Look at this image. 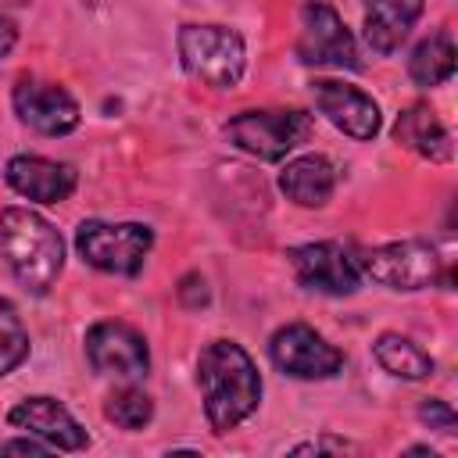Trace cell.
Masks as SVG:
<instances>
[{
    "mask_svg": "<svg viewBox=\"0 0 458 458\" xmlns=\"http://www.w3.org/2000/svg\"><path fill=\"white\" fill-rule=\"evenodd\" d=\"M197 386L211 433H229L258 411L261 372L236 340H211L197 358Z\"/></svg>",
    "mask_w": 458,
    "mask_h": 458,
    "instance_id": "1",
    "label": "cell"
},
{
    "mask_svg": "<svg viewBox=\"0 0 458 458\" xmlns=\"http://www.w3.org/2000/svg\"><path fill=\"white\" fill-rule=\"evenodd\" d=\"M0 254L11 276L36 297L50 293L64 268V240L50 218L32 208L0 211Z\"/></svg>",
    "mask_w": 458,
    "mask_h": 458,
    "instance_id": "2",
    "label": "cell"
},
{
    "mask_svg": "<svg viewBox=\"0 0 458 458\" xmlns=\"http://www.w3.org/2000/svg\"><path fill=\"white\" fill-rule=\"evenodd\" d=\"M175 50L182 68L211 89H233L247 72V43L229 25H182Z\"/></svg>",
    "mask_w": 458,
    "mask_h": 458,
    "instance_id": "3",
    "label": "cell"
},
{
    "mask_svg": "<svg viewBox=\"0 0 458 458\" xmlns=\"http://www.w3.org/2000/svg\"><path fill=\"white\" fill-rule=\"evenodd\" d=\"M154 247V229L143 222L89 218L75 229V250L86 265L107 276H136Z\"/></svg>",
    "mask_w": 458,
    "mask_h": 458,
    "instance_id": "4",
    "label": "cell"
},
{
    "mask_svg": "<svg viewBox=\"0 0 458 458\" xmlns=\"http://www.w3.org/2000/svg\"><path fill=\"white\" fill-rule=\"evenodd\" d=\"M358 265L379 286L404 290V293L426 290V286H437V283H451L447 265H444L440 250L429 240H394V243H383V247L369 250Z\"/></svg>",
    "mask_w": 458,
    "mask_h": 458,
    "instance_id": "5",
    "label": "cell"
},
{
    "mask_svg": "<svg viewBox=\"0 0 458 458\" xmlns=\"http://www.w3.org/2000/svg\"><path fill=\"white\" fill-rule=\"evenodd\" d=\"M311 114L308 111H240L225 122V136L236 150L258 157V161H283L290 150H297L311 136Z\"/></svg>",
    "mask_w": 458,
    "mask_h": 458,
    "instance_id": "6",
    "label": "cell"
},
{
    "mask_svg": "<svg viewBox=\"0 0 458 458\" xmlns=\"http://www.w3.org/2000/svg\"><path fill=\"white\" fill-rule=\"evenodd\" d=\"M297 61L311 68H361L358 43L344 25L340 11L326 0H308L301 7V36H297Z\"/></svg>",
    "mask_w": 458,
    "mask_h": 458,
    "instance_id": "7",
    "label": "cell"
},
{
    "mask_svg": "<svg viewBox=\"0 0 458 458\" xmlns=\"http://www.w3.org/2000/svg\"><path fill=\"white\" fill-rule=\"evenodd\" d=\"M268 358L283 376L293 379H333L344 372V351L333 347L308 322H286L268 336Z\"/></svg>",
    "mask_w": 458,
    "mask_h": 458,
    "instance_id": "8",
    "label": "cell"
},
{
    "mask_svg": "<svg viewBox=\"0 0 458 458\" xmlns=\"http://www.w3.org/2000/svg\"><path fill=\"white\" fill-rule=\"evenodd\" d=\"M286 261L304 290L329 293V297H347L361 283V265L351 258V250L336 240H318V243H301L286 250Z\"/></svg>",
    "mask_w": 458,
    "mask_h": 458,
    "instance_id": "9",
    "label": "cell"
},
{
    "mask_svg": "<svg viewBox=\"0 0 458 458\" xmlns=\"http://www.w3.org/2000/svg\"><path fill=\"white\" fill-rule=\"evenodd\" d=\"M86 361L100 376H118V379H140L150 369V347L140 329L118 318L93 322L86 329Z\"/></svg>",
    "mask_w": 458,
    "mask_h": 458,
    "instance_id": "10",
    "label": "cell"
},
{
    "mask_svg": "<svg viewBox=\"0 0 458 458\" xmlns=\"http://www.w3.org/2000/svg\"><path fill=\"white\" fill-rule=\"evenodd\" d=\"M11 104L21 125L36 129L39 136H68L79 129V100L57 86V82H39V79H18L11 89Z\"/></svg>",
    "mask_w": 458,
    "mask_h": 458,
    "instance_id": "11",
    "label": "cell"
},
{
    "mask_svg": "<svg viewBox=\"0 0 458 458\" xmlns=\"http://www.w3.org/2000/svg\"><path fill=\"white\" fill-rule=\"evenodd\" d=\"M311 97H315L318 114H326V122L336 125L344 136H351V140L379 136V129H383L379 104L365 89L340 82V79H311Z\"/></svg>",
    "mask_w": 458,
    "mask_h": 458,
    "instance_id": "12",
    "label": "cell"
},
{
    "mask_svg": "<svg viewBox=\"0 0 458 458\" xmlns=\"http://www.w3.org/2000/svg\"><path fill=\"white\" fill-rule=\"evenodd\" d=\"M7 422L14 429H25V433L39 437L54 451H82L89 444V433L79 426V419L57 397H47V394H36V397L18 401L7 411Z\"/></svg>",
    "mask_w": 458,
    "mask_h": 458,
    "instance_id": "13",
    "label": "cell"
},
{
    "mask_svg": "<svg viewBox=\"0 0 458 458\" xmlns=\"http://www.w3.org/2000/svg\"><path fill=\"white\" fill-rule=\"evenodd\" d=\"M4 179L18 197L36 204H61L79 186V172L68 161H54L39 154H14L4 168Z\"/></svg>",
    "mask_w": 458,
    "mask_h": 458,
    "instance_id": "14",
    "label": "cell"
},
{
    "mask_svg": "<svg viewBox=\"0 0 458 458\" xmlns=\"http://www.w3.org/2000/svg\"><path fill=\"white\" fill-rule=\"evenodd\" d=\"M361 11H365V43L376 54L390 57L422 18L426 0H361Z\"/></svg>",
    "mask_w": 458,
    "mask_h": 458,
    "instance_id": "15",
    "label": "cell"
},
{
    "mask_svg": "<svg viewBox=\"0 0 458 458\" xmlns=\"http://www.w3.org/2000/svg\"><path fill=\"white\" fill-rule=\"evenodd\" d=\"M394 140L401 143V147H408L411 154H419V157H426V161H451V154H454V143H451V132H447V125L437 118V111L426 104V100H415V104H408L401 114H397V122H394Z\"/></svg>",
    "mask_w": 458,
    "mask_h": 458,
    "instance_id": "16",
    "label": "cell"
},
{
    "mask_svg": "<svg viewBox=\"0 0 458 458\" xmlns=\"http://www.w3.org/2000/svg\"><path fill=\"white\" fill-rule=\"evenodd\" d=\"M276 182L297 208H326L336 190V168L322 154H297L283 165Z\"/></svg>",
    "mask_w": 458,
    "mask_h": 458,
    "instance_id": "17",
    "label": "cell"
},
{
    "mask_svg": "<svg viewBox=\"0 0 458 458\" xmlns=\"http://www.w3.org/2000/svg\"><path fill=\"white\" fill-rule=\"evenodd\" d=\"M451 75H454V39L447 29H437L411 47L408 79L422 89H433V86H444Z\"/></svg>",
    "mask_w": 458,
    "mask_h": 458,
    "instance_id": "18",
    "label": "cell"
},
{
    "mask_svg": "<svg viewBox=\"0 0 458 458\" xmlns=\"http://www.w3.org/2000/svg\"><path fill=\"white\" fill-rule=\"evenodd\" d=\"M372 354H376L379 369L390 372V376H397V379H426L437 369V361L429 358V351H422L411 336H401L394 329H386V333H379L372 340Z\"/></svg>",
    "mask_w": 458,
    "mask_h": 458,
    "instance_id": "19",
    "label": "cell"
},
{
    "mask_svg": "<svg viewBox=\"0 0 458 458\" xmlns=\"http://www.w3.org/2000/svg\"><path fill=\"white\" fill-rule=\"evenodd\" d=\"M32 351V340H29V329L18 315V308L0 293V379L7 372H14Z\"/></svg>",
    "mask_w": 458,
    "mask_h": 458,
    "instance_id": "20",
    "label": "cell"
},
{
    "mask_svg": "<svg viewBox=\"0 0 458 458\" xmlns=\"http://www.w3.org/2000/svg\"><path fill=\"white\" fill-rule=\"evenodd\" d=\"M104 415L118 426V429H143L154 419V401L140 390V386H122L114 394H107L104 401Z\"/></svg>",
    "mask_w": 458,
    "mask_h": 458,
    "instance_id": "21",
    "label": "cell"
},
{
    "mask_svg": "<svg viewBox=\"0 0 458 458\" xmlns=\"http://www.w3.org/2000/svg\"><path fill=\"white\" fill-rule=\"evenodd\" d=\"M419 419H422L429 429H437V433H454V426H458L454 408H451L447 401H440V397H422Z\"/></svg>",
    "mask_w": 458,
    "mask_h": 458,
    "instance_id": "22",
    "label": "cell"
},
{
    "mask_svg": "<svg viewBox=\"0 0 458 458\" xmlns=\"http://www.w3.org/2000/svg\"><path fill=\"white\" fill-rule=\"evenodd\" d=\"M179 301H182L186 308H200V304H208V286H204V279H200L197 272H190V276L182 279V286H179Z\"/></svg>",
    "mask_w": 458,
    "mask_h": 458,
    "instance_id": "23",
    "label": "cell"
},
{
    "mask_svg": "<svg viewBox=\"0 0 458 458\" xmlns=\"http://www.w3.org/2000/svg\"><path fill=\"white\" fill-rule=\"evenodd\" d=\"M293 454H318V451H354V444L340 440V437H322V440H308V444H297L290 447Z\"/></svg>",
    "mask_w": 458,
    "mask_h": 458,
    "instance_id": "24",
    "label": "cell"
},
{
    "mask_svg": "<svg viewBox=\"0 0 458 458\" xmlns=\"http://www.w3.org/2000/svg\"><path fill=\"white\" fill-rule=\"evenodd\" d=\"M47 451H54V447L43 444L32 433H29V440H7V444H0V454H47Z\"/></svg>",
    "mask_w": 458,
    "mask_h": 458,
    "instance_id": "25",
    "label": "cell"
},
{
    "mask_svg": "<svg viewBox=\"0 0 458 458\" xmlns=\"http://www.w3.org/2000/svg\"><path fill=\"white\" fill-rule=\"evenodd\" d=\"M14 43H18V29H14V21L0 14V57H7V54L14 50Z\"/></svg>",
    "mask_w": 458,
    "mask_h": 458,
    "instance_id": "26",
    "label": "cell"
}]
</instances>
